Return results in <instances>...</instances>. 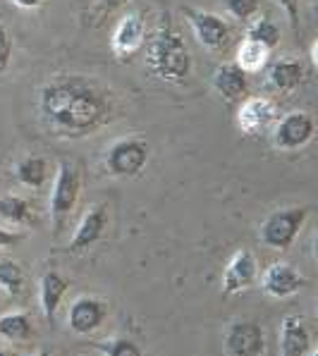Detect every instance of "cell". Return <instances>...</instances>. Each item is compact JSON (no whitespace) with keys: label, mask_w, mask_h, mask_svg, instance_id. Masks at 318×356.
I'll return each mask as SVG.
<instances>
[{"label":"cell","mask_w":318,"mask_h":356,"mask_svg":"<svg viewBox=\"0 0 318 356\" xmlns=\"http://www.w3.org/2000/svg\"><path fill=\"white\" fill-rule=\"evenodd\" d=\"M38 111L58 136L81 139L118 118L115 94L86 74H63L38 94Z\"/></svg>","instance_id":"obj_1"},{"label":"cell","mask_w":318,"mask_h":356,"mask_svg":"<svg viewBox=\"0 0 318 356\" xmlns=\"http://www.w3.org/2000/svg\"><path fill=\"white\" fill-rule=\"evenodd\" d=\"M146 67L163 81H184L191 74V53L182 34L173 24H163L151 36L146 51Z\"/></svg>","instance_id":"obj_2"},{"label":"cell","mask_w":318,"mask_h":356,"mask_svg":"<svg viewBox=\"0 0 318 356\" xmlns=\"http://www.w3.org/2000/svg\"><path fill=\"white\" fill-rule=\"evenodd\" d=\"M79 191H81L79 168L72 161L63 158L58 163L56 182H53V191H51V218H53V227L58 232H63V225L67 222V218L72 216V211L77 208Z\"/></svg>","instance_id":"obj_3"},{"label":"cell","mask_w":318,"mask_h":356,"mask_svg":"<svg viewBox=\"0 0 318 356\" xmlns=\"http://www.w3.org/2000/svg\"><path fill=\"white\" fill-rule=\"evenodd\" d=\"M306 218H309V208L306 206L280 208V211L271 213V216L261 222V242L266 244L268 249L287 251L289 246L297 242Z\"/></svg>","instance_id":"obj_4"},{"label":"cell","mask_w":318,"mask_h":356,"mask_svg":"<svg viewBox=\"0 0 318 356\" xmlns=\"http://www.w3.org/2000/svg\"><path fill=\"white\" fill-rule=\"evenodd\" d=\"M151 158V149L144 139L127 136L120 139L106 153V170L115 177H136L146 168Z\"/></svg>","instance_id":"obj_5"},{"label":"cell","mask_w":318,"mask_h":356,"mask_svg":"<svg viewBox=\"0 0 318 356\" xmlns=\"http://www.w3.org/2000/svg\"><path fill=\"white\" fill-rule=\"evenodd\" d=\"M182 15L187 17L191 29H194V36L199 38V43L204 48H208V51H223L228 46L230 26L223 17L199 8H189V5H182Z\"/></svg>","instance_id":"obj_6"},{"label":"cell","mask_w":318,"mask_h":356,"mask_svg":"<svg viewBox=\"0 0 318 356\" xmlns=\"http://www.w3.org/2000/svg\"><path fill=\"white\" fill-rule=\"evenodd\" d=\"M225 356H266V332L254 321H234L225 332Z\"/></svg>","instance_id":"obj_7"},{"label":"cell","mask_w":318,"mask_h":356,"mask_svg":"<svg viewBox=\"0 0 318 356\" xmlns=\"http://www.w3.org/2000/svg\"><path fill=\"white\" fill-rule=\"evenodd\" d=\"M316 134V122L309 113L294 111L287 113L278 122L276 131H273V141H276L278 149L283 151H297L301 146H306Z\"/></svg>","instance_id":"obj_8"},{"label":"cell","mask_w":318,"mask_h":356,"mask_svg":"<svg viewBox=\"0 0 318 356\" xmlns=\"http://www.w3.org/2000/svg\"><path fill=\"white\" fill-rule=\"evenodd\" d=\"M261 284H263V292H266L268 297L287 299V297H292V294H297L306 284V280L294 266L278 261L266 268V273H263V277H261Z\"/></svg>","instance_id":"obj_9"},{"label":"cell","mask_w":318,"mask_h":356,"mask_svg":"<svg viewBox=\"0 0 318 356\" xmlns=\"http://www.w3.org/2000/svg\"><path fill=\"white\" fill-rule=\"evenodd\" d=\"M278 118L276 103L271 98H246L237 111V127L246 136L263 134Z\"/></svg>","instance_id":"obj_10"},{"label":"cell","mask_w":318,"mask_h":356,"mask_svg":"<svg viewBox=\"0 0 318 356\" xmlns=\"http://www.w3.org/2000/svg\"><path fill=\"white\" fill-rule=\"evenodd\" d=\"M106 227H108V206L106 204L91 206L89 211H86V216L81 218L79 227H77L67 249L72 251V254H84V251H89L91 246L103 237Z\"/></svg>","instance_id":"obj_11"},{"label":"cell","mask_w":318,"mask_h":356,"mask_svg":"<svg viewBox=\"0 0 318 356\" xmlns=\"http://www.w3.org/2000/svg\"><path fill=\"white\" fill-rule=\"evenodd\" d=\"M146 38V19L141 13H129L120 19L118 29L113 34V53L118 58L127 60L141 48Z\"/></svg>","instance_id":"obj_12"},{"label":"cell","mask_w":318,"mask_h":356,"mask_svg":"<svg viewBox=\"0 0 318 356\" xmlns=\"http://www.w3.org/2000/svg\"><path fill=\"white\" fill-rule=\"evenodd\" d=\"M256 259L249 249H239L237 254L230 259L223 273V292L225 294H237L249 287L256 280Z\"/></svg>","instance_id":"obj_13"},{"label":"cell","mask_w":318,"mask_h":356,"mask_svg":"<svg viewBox=\"0 0 318 356\" xmlns=\"http://www.w3.org/2000/svg\"><path fill=\"white\" fill-rule=\"evenodd\" d=\"M108 311L101 299L94 297H79L70 309V327L77 335H91L94 330L103 325Z\"/></svg>","instance_id":"obj_14"},{"label":"cell","mask_w":318,"mask_h":356,"mask_svg":"<svg viewBox=\"0 0 318 356\" xmlns=\"http://www.w3.org/2000/svg\"><path fill=\"white\" fill-rule=\"evenodd\" d=\"M213 89L223 96V101L237 103L249 91V79H246V72L237 63H223L213 74Z\"/></svg>","instance_id":"obj_15"},{"label":"cell","mask_w":318,"mask_h":356,"mask_svg":"<svg viewBox=\"0 0 318 356\" xmlns=\"http://www.w3.org/2000/svg\"><path fill=\"white\" fill-rule=\"evenodd\" d=\"M70 287V280L65 275H60L58 270H46L41 275V282H38V299H41V311L46 316L48 325L56 323V314L63 304V297Z\"/></svg>","instance_id":"obj_16"},{"label":"cell","mask_w":318,"mask_h":356,"mask_svg":"<svg viewBox=\"0 0 318 356\" xmlns=\"http://www.w3.org/2000/svg\"><path fill=\"white\" fill-rule=\"evenodd\" d=\"M311 349V335L301 316H285L280 327V356H306Z\"/></svg>","instance_id":"obj_17"},{"label":"cell","mask_w":318,"mask_h":356,"mask_svg":"<svg viewBox=\"0 0 318 356\" xmlns=\"http://www.w3.org/2000/svg\"><path fill=\"white\" fill-rule=\"evenodd\" d=\"M304 76H306V70L299 60H278L276 65L271 67V84L276 86L278 91H294L304 84Z\"/></svg>","instance_id":"obj_18"},{"label":"cell","mask_w":318,"mask_h":356,"mask_svg":"<svg viewBox=\"0 0 318 356\" xmlns=\"http://www.w3.org/2000/svg\"><path fill=\"white\" fill-rule=\"evenodd\" d=\"M15 175L24 187L38 189L48 177V163L41 156H24L22 161L15 165Z\"/></svg>","instance_id":"obj_19"},{"label":"cell","mask_w":318,"mask_h":356,"mask_svg":"<svg viewBox=\"0 0 318 356\" xmlns=\"http://www.w3.org/2000/svg\"><path fill=\"white\" fill-rule=\"evenodd\" d=\"M268 53H271V51H268V48L263 46V43L246 38V41L239 43V48H237V60H234V63H237L246 74L261 72L263 65L268 63Z\"/></svg>","instance_id":"obj_20"},{"label":"cell","mask_w":318,"mask_h":356,"mask_svg":"<svg viewBox=\"0 0 318 356\" xmlns=\"http://www.w3.org/2000/svg\"><path fill=\"white\" fill-rule=\"evenodd\" d=\"M0 218H5L13 225H26V222L34 220V208L22 196L8 194L0 199Z\"/></svg>","instance_id":"obj_21"},{"label":"cell","mask_w":318,"mask_h":356,"mask_svg":"<svg viewBox=\"0 0 318 356\" xmlns=\"http://www.w3.org/2000/svg\"><path fill=\"white\" fill-rule=\"evenodd\" d=\"M0 289L8 297H19L24 292V270L17 261L0 259Z\"/></svg>","instance_id":"obj_22"},{"label":"cell","mask_w":318,"mask_h":356,"mask_svg":"<svg viewBox=\"0 0 318 356\" xmlns=\"http://www.w3.org/2000/svg\"><path fill=\"white\" fill-rule=\"evenodd\" d=\"M0 337L10 342H24L31 337V318L26 314H5L0 316Z\"/></svg>","instance_id":"obj_23"},{"label":"cell","mask_w":318,"mask_h":356,"mask_svg":"<svg viewBox=\"0 0 318 356\" xmlns=\"http://www.w3.org/2000/svg\"><path fill=\"white\" fill-rule=\"evenodd\" d=\"M249 38L251 41L263 43L268 51H273V48L280 43V26H278L273 19H266V17L256 19L254 24L249 26Z\"/></svg>","instance_id":"obj_24"},{"label":"cell","mask_w":318,"mask_h":356,"mask_svg":"<svg viewBox=\"0 0 318 356\" xmlns=\"http://www.w3.org/2000/svg\"><path fill=\"white\" fill-rule=\"evenodd\" d=\"M94 347L103 356H144L139 344H136L134 339H129V337L103 339V342H96Z\"/></svg>","instance_id":"obj_25"},{"label":"cell","mask_w":318,"mask_h":356,"mask_svg":"<svg viewBox=\"0 0 318 356\" xmlns=\"http://www.w3.org/2000/svg\"><path fill=\"white\" fill-rule=\"evenodd\" d=\"M261 8V0H225V10L232 15L234 19H251Z\"/></svg>","instance_id":"obj_26"},{"label":"cell","mask_w":318,"mask_h":356,"mask_svg":"<svg viewBox=\"0 0 318 356\" xmlns=\"http://www.w3.org/2000/svg\"><path fill=\"white\" fill-rule=\"evenodd\" d=\"M10 58H13V36L0 24V74L10 67Z\"/></svg>","instance_id":"obj_27"},{"label":"cell","mask_w":318,"mask_h":356,"mask_svg":"<svg viewBox=\"0 0 318 356\" xmlns=\"http://www.w3.org/2000/svg\"><path fill=\"white\" fill-rule=\"evenodd\" d=\"M278 3H280L283 10L287 13L289 24H292L294 29H299V0H278Z\"/></svg>","instance_id":"obj_28"},{"label":"cell","mask_w":318,"mask_h":356,"mask_svg":"<svg viewBox=\"0 0 318 356\" xmlns=\"http://www.w3.org/2000/svg\"><path fill=\"white\" fill-rule=\"evenodd\" d=\"M22 239H24V234L22 232H10V229L0 227V249H8V246L19 244Z\"/></svg>","instance_id":"obj_29"},{"label":"cell","mask_w":318,"mask_h":356,"mask_svg":"<svg viewBox=\"0 0 318 356\" xmlns=\"http://www.w3.org/2000/svg\"><path fill=\"white\" fill-rule=\"evenodd\" d=\"M13 3L22 10H36V8H41L46 0H13Z\"/></svg>","instance_id":"obj_30"},{"label":"cell","mask_w":318,"mask_h":356,"mask_svg":"<svg viewBox=\"0 0 318 356\" xmlns=\"http://www.w3.org/2000/svg\"><path fill=\"white\" fill-rule=\"evenodd\" d=\"M106 8H120V5H125V3H129V0H101Z\"/></svg>","instance_id":"obj_31"},{"label":"cell","mask_w":318,"mask_h":356,"mask_svg":"<svg viewBox=\"0 0 318 356\" xmlns=\"http://www.w3.org/2000/svg\"><path fill=\"white\" fill-rule=\"evenodd\" d=\"M311 58H314V63L318 65V41L314 43V51H311Z\"/></svg>","instance_id":"obj_32"},{"label":"cell","mask_w":318,"mask_h":356,"mask_svg":"<svg viewBox=\"0 0 318 356\" xmlns=\"http://www.w3.org/2000/svg\"><path fill=\"white\" fill-rule=\"evenodd\" d=\"M314 259L318 263V237H316V242H314Z\"/></svg>","instance_id":"obj_33"},{"label":"cell","mask_w":318,"mask_h":356,"mask_svg":"<svg viewBox=\"0 0 318 356\" xmlns=\"http://www.w3.org/2000/svg\"><path fill=\"white\" fill-rule=\"evenodd\" d=\"M0 356H15V354L8 352V349H0Z\"/></svg>","instance_id":"obj_34"},{"label":"cell","mask_w":318,"mask_h":356,"mask_svg":"<svg viewBox=\"0 0 318 356\" xmlns=\"http://www.w3.org/2000/svg\"><path fill=\"white\" fill-rule=\"evenodd\" d=\"M31 356H48V352H38V354H31Z\"/></svg>","instance_id":"obj_35"},{"label":"cell","mask_w":318,"mask_h":356,"mask_svg":"<svg viewBox=\"0 0 318 356\" xmlns=\"http://www.w3.org/2000/svg\"><path fill=\"white\" fill-rule=\"evenodd\" d=\"M311 356H318V347L314 349V354H311Z\"/></svg>","instance_id":"obj_36"}]
</instances>
